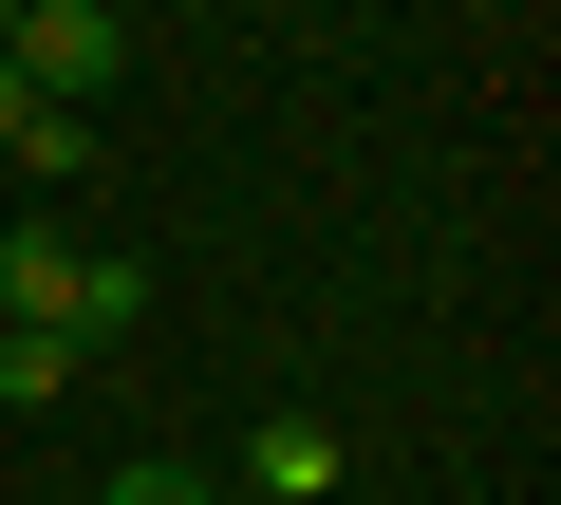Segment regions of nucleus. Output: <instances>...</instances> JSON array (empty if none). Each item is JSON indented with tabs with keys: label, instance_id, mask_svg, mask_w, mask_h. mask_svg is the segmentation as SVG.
Listing matches in <instances>:
<instances>
[{
	"label": "nucleus",
	"instance_id": "3",
	"mask_svg": "<svg viewBox=\"0 0 561 505\" xmlns=\"http://www.w3.org/2000/svg\"><path fill=\"white\" fill-rule=\"evenodd\" d=\"M243 486H262V505H337V431H319V412H262V431H243Z\"/></svg>",
	"mask_w": 561,
	"mask_h": 505
},
{
	"label": "nucleus",
	"instance_id": "4",
	"mask_svg": "<svg viewBox=\"0 0 561 505\" xmlns=\"http://www.w3.org/2000/svg\"><path fill=\"white\" fill-rule=\"evenodd\" d=\"M0 169H20V187H76V169H94V113H57V94L0 76Z\"/></svg>",
	"mask_w": 561,
	"mask_h": 505
},
{
	"label": "nucleus",
	"instance_id": "7",
	"mask_svg": "<svg viewBox=\"0 0 561 505\" xmlns=\"http://www.w3.org/2000/svg\"><path fill=\"white\" fill-rule=\"evenodd\" d=\"M0 38H20V0H0Z\"/></svg>",
	"mask_w": 561,
	"mask_h": 505
},
{
	"label": "nucleus",
	"instance_id": "1",
	"mask_svg": "<svg viewBox=\"0 0 561 505\" xmlns=\"http://www.w3.org/2000/svg\"><path fill=\"white\" fill-rule=\"evenodd\" d=\"M0 319H20V337H131L150 319V282L113 263V243H76V225H0Z\"/></svg>",
	"mask_w": 561,
	"mask_h": 505
},
{
	"label": "nucleus",
	"instance_id": "6",
	"mask_svg": "<svg viewBox=\"0 0 561 505\" xmlns=\"http://www.w3.org/2000/svg\"><path fill=\"white\" fill-rule=\"evenodd\" d=\"M94 505H225V486H206V468H169V449H150V468H113V486H94Z\"/></svg>",
	"mask_w": 561,
	"mask_h": 505
},
{
	"label": "nucleus",
	"instance_id": "2",
	"mask_svg": "<svg viewBox=\"0 0 561 505\" xmlns=\"http://www.w3.org/2000/svg\"><path fill=\"white\" fill-rule=\"evenodd\" d=\"M0 76H20V94H57V113H94V94L131 76V20H113V0H20Z\"/></svg>",
	"mask_w": 561,
	"mask_h": 505
},
{
	"label": "nucleus",
	"instance_id": "5",
	"mask_svg": "<svg viewBox=\"0 0 561 505\" xmlns=\"http://www.w3.org/2000/svg\"><path fill=\"white\" fill-rule=\"evenodd\" d=\"M76 393V337H20V319H0V412H57Z\"/></svg>",
	"mask_w": 561,
	"mask_h": 505
}]
</instances>
